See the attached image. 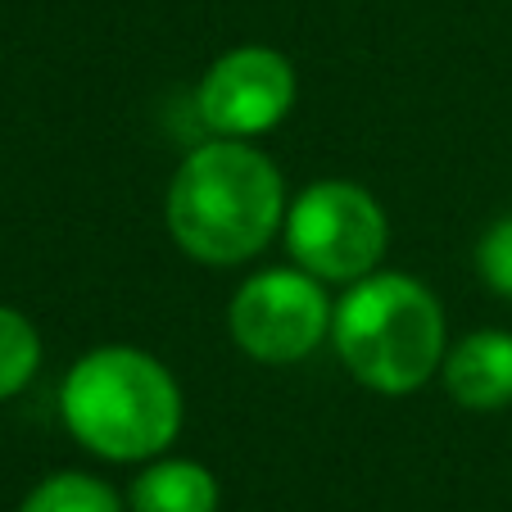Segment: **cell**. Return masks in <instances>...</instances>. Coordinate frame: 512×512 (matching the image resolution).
Instances as JSON below:
<instances>
[{"mask_svg": "<svg viewBox=\"0 0 512 512\" xmlns=\"http://www.w3.org/2000/svg\"><path fill=\"white\" fill-rule=\"evenodd\" d=\"M218 476L195 458H159L132 481V512H218Z\"/></svg>", "mask_w": 512, "mask_h": 512, "instance_id": "obj_8", "label": "cell"}, {"mask_svg": "<svg viewBox=\"0 0 512 512\" xmlns=\"http://www.w3.org/2000/svg\"><path fill=\"white\" fill-rule=\"evenodd\" d=\"M59 417L82 449L109 463L159 458L182 431V386L155 354L100 345L73 363L59 386Z\"/></svg>", "mask_w": 512, "mask_h": 512, "instance_id": "obj_2", "label": "cell"}, {"mask_svg": "<svg viewBox=\"0 0 512 512\" xmlns=\"http://www.w3.org/2000/svg\"><path fill=\"white\" fill-rule=\"evenodd\" d=\"M286 182L250 141L213 136L182 159L168 182V236L209 268L254 259L286 223Z\"/></svg>", "mask_w": 512, "mask_h": 512, "instance_id": "obj_1", "label": "cell"}, {"mask_svg": "<svg viewBox=\"0 0 512 512\" xmlns=\"http://www.w3.org/2000/svg\"><path fill=\"white\" fill-rule=\"evenodd\" d=\"M476 272H481V281L494 295L512 300V213L490 223L485 236L476 241Z\"/></svg>", "mask_w": 512, "mask_h": 512, "instance_id": "obj_11", "label": "cell"}, {"mask_svg": "<svg viewBox=\"0 0 512 512\" xmlns=\"http://www.w3.org/2000/svg\"><path fill=\"white\" fill-rule=\"evenodd\" d=\"M41 368V336L19 309L0 304V399L28 390Z\"/></svg>", "mask_w": 512, "mask_h": 512, "instance_id": "obj_10", "label": "cell"}, {"mask_svg": "<svg viewBox=\"0 0 512 512\" xmlns=\"http://www.w3.org/2000/svg\"><path fill=\"white\" fill-rule=\"evenodd\" d=\"M445 309L408 272H368L349 281L331 309V349L358 386L413 395L445 368Z\"/></svg>", "mask_w": 512, "mask_h": 512, "instance_id": "obj_3", "label": "cell"}, {"mask_svg": "<svg viewBox=\"0 0 512 512\" xmlns=\"http://www.w3.org/2000/svg\"><path fill=\"white\" fill-rule=\"evenodd\" d=\"M19 512H123V499L91 472H55L32 485Z\"/></svg>", "mask_w": 512, "mask_h": 512, "instance_id": "obj_9", "label": "cell"}, {"mask_svg": "<svg viewBox=\"0 0 512 512\" xmlns=\"http://www.w3.org/2000/svg\"><path fill=\"white\" fill-rule=\"evenodd\" d=\"M281 236H286L295 268L313 272L318 281L349 286V281L377 272V263L386 259L390 223L368 186L331 177V182L304 186L290 200Z\"/></svg>", "mask_w": 512, "mask_h": 512, "instance_id": "obj_4", "label": "cell"}, {"mask_svg": "<svg viewBox=\"0 0 512 512\" xmlns=\"http://www.w3.org/2000/svg\"><path fill=\"white\" fill-rule=\"evenodd\" d=\"M295 109V64L272 46H236L204 68L195 114L213 136L254 141Z\"/></svg>", "mask_w": 512, "mask_h": 512, "instance_id": "obj_6", "label": "cell"}, {"mask_svg": "<svg viewBox=\"0 0 512 512\" xmlns=\"http://www.w3.org/2000/svg\"><path fill=\"white\" fill-rule=\"evenodd\" d=\"M445 390L472 413H499L512 404V336L508 331H472L445 354Z\"/></svg>", "mask_w": 512, "mask_h": 512, "instance_id": "obj_7", "label": "cell"}, {"mask_svg": "<svg viewBox=\"0 0 512 512\" xmlns=\"http://www.w3.org/2000/svg\"><path fill=\"white\" fill-rule=\"evenodd\" d=\"M331 309L327 290L304 268H263L232 295L227 327L241 354L268 368L304 363L322 340H331Z\"/></svg>", "mask_w": 512, "mask_h": 512, "instance_id": "obj_5", "label": "cell"}]
</instances>
